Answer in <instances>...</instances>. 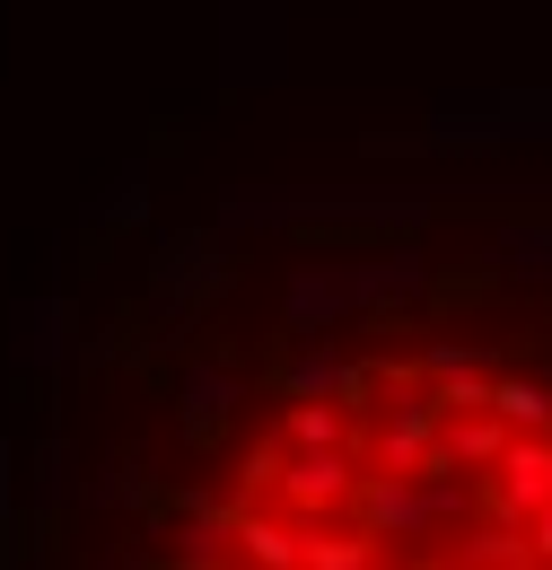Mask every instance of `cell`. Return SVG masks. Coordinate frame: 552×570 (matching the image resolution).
<instances>
[{"label": "cell", "mask_w": 552, "mask_h": 570, "mask_svg": "<svg viewBox=\"0 0 552 570\" xmlns=\"http://www.w3.org/2000/svg\"><path fill=\"white\" fill-rule=\"evenodd\" d=\"M0 570H552V228L106 219L18 368Z\"/></svg>", "instance_id": "1"}]
</instances>
